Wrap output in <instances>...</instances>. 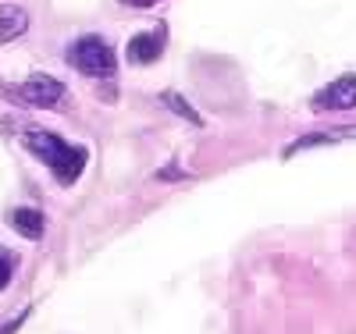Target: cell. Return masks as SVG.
Listing matches in <instances>:
<instances>
[{"label":"cell","instance_id":"cell-1","mask_svg":"<svg viewBox=\"0 0 356 334\" xmlns=\"http://www.w3.org/2000/svg\"><path fill=\"white\" fill-rule=\"evenodd\" d=\"M22 142H25L29 153L40 157V160L50 167V174L61 181V185H72V181L82 174L86 160H89L86 146H72V142L57 139L54 132H43V128H25Z\"/></svg>","mask_w":356,"mask_h":334},{"label":"cell","instance_id":"cell-2","mask_svg":"<svg viewBox=\"0 0 356 334\" xmlns=\"http://www.w3.org/2000/svg\"><path fill=\"white\" fill-rule=\"evenodd\" d=\"M68 60L89 78H111L114 75V50L107 40L100 36H79L72 47H68Z\"/></svg>","mask_w":356,"mask_h":334},{"label":"cell","instance_id":"cell-3","mask_svg":"<svg viewBox=\"0 0 356 334\" xmlns=\"http://www.w3.org/2000/svg\"><path fill=\"white\" fill-rule=\"evenodd\" d=\"M18 97L25 103H33V107H54V103H61L65 85L57 82L54 75H33L25 85H18Z\"/></svg>","mask_w":356,"mask_h":334},{"label":"cell","instance_id":"cell-4","mask_svg":"<svg viewBox=\"0 0 356 334\" xmlns=\"http://www.w3.org/2000/svg\"><path fill=\"white\" fill-rule=\"evenodd\" d=\"M314 107L317 110H353L356 107V75H342L328 89H321L314 97Z\"/></svg>","mask_w":356,"mask_h":334},{"label":"cell","instance_id":"cell-5","mask_svg":"<svg viewBox=\"0 0 356 334\" xmlns=\"http://www.w3.org/2000/svg\"><path fill=\"white\" fill-rule=\"evenodd\" d=\"M164 50V33H139L129 40L125 47V57L132 60V65H154V60L161 57Z\"/></svg>","mask_w":356,"mask_h":334},{"label":"cell","instance_id":"cell-6","mask_svg":"<svg viewBox=\"0 0 356 334\" xmlns=\"http://www.w3.org/2000/svg\"><path fill=\"white\" fill-rule=\"evenodd\" d=\"M8 224L22 235V238H43V231H47V217L40 214V210H33V206H15V210H8Z\"/></svg>","mask_w":356,"mask_h":334},{"label":"cell","instance_id":"cell-7","mask_svg":"<svg viewBox=\"0 0 356 334\" xmlns=\"http://www.w3.org/2000/svg\"><path fill=\"white\" fill-rule=\"evenodd\" d=\"M29 28V11L15 8V4H0V43H11L18 40Z\"/></svg>","mask_w":356,"mask_h":334},{"label":"cell","instance_id":"cell-8","mask_svg":"<svg viewBox=\"0 0 356 334\" xmlns=\"http://www.w3.org/2000/svg\"><path fill=\"white\" fill-rule=\"evenodd\" d=\"M164 103H168V107H171V110H175L178 117H189L193 125H200V114H196V110H193V107H189V103H186L182 97H175V93H168V97H164Z\"/></svg>","mask_w":356,"mask_h":334},{"label":"cell","instance_id":"cell-9","mask_svg":"<svg viewBox=\"0 0 356 334\" xmlns=\"http://www.w3.org/2000/svg\"><path fill=\"white\" fill-rule=\"evenodd\" d=\"M11 270H15V256L8 249H0V292H4V285L11 281Z\"/></svg>","mask_w":356,"mask_h":334},{"label":"cell","instance_id":"cell-10","mask_svg":"<svg viewBox=\"0 0 356 334\" xmlns=\"http://www.w3.org/2000/svg\"><path fill=\"white\" fill-rule=\"evenodd\" d=\"M122 4H129V8H154L157 0H122Z\"/></svg>","mask_w":356,"mask_h":334}]
</instances>
